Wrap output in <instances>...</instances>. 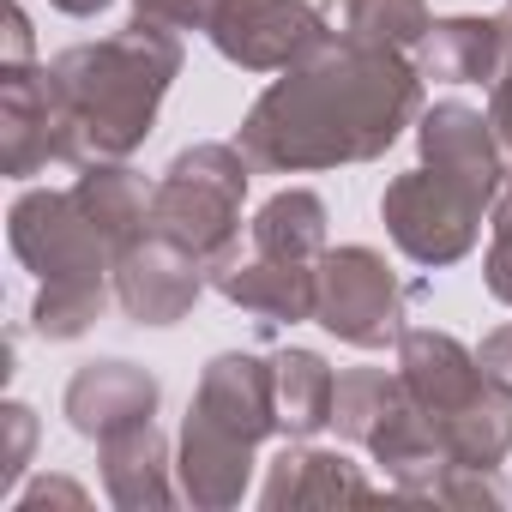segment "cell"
<instances>
[{
    "label": "cell",
    "instance_id": "12",
    "mask_svg": "<svg viewBox=\"0 0 512 512\" xmlns=\"http://www.w3.org/2000/svg\"><path fill=\"white\" fill-rule=\"evenodd\" d=\"M211 284H217V296H229L247 314H260L266 326H302L320 308V266L278 260V253L241 247V241L211 266Z\"/></svg>",
    "mask_w": 512,
    "mask_h": 512
},
{
    "label": "cell",
    "instance_id": "16",
    "mask_svg": "<svg viewBox=\"0 0 512 512\" xmlns=\"http://www.w3.org/2000/svg\"><path fill=\"white\" fill-rule=\"evenodd\" d=\"M374 482L344 458V452H326V446H308V440H290L272 470H266V488L260 500L272 512L284 506H332V500H368Z\"/></svg>",
    "mask_w": 512,
    "mask_h": 512
},
{
    "label": "cell",
    "instance_id": "8",
    "mask_svg": "<svg viewBox=\"0 0 512 512\" xmlns=\"http://www.w3.org/2000/svg\"><path fill=\"white\" fill-rule=\"evenodd\" d=\"M0 163H7L13 181H31L49 163H79L85 169L73 115H67L49 67L0 73Z\"/></svg>",
    "mask_w": 512,
    "mask_h": 512
},
{
    "label": "cell",
    "instance_id": "21",
    "mask_svg": "<svg viewBox=\"0 0 512 512\" xmlns=\"http://www.w3.org/2000/svg\"><path fill=\"white\" fill-rule=\"evenodd\" d=\"M272 380H278V422H284L290 440H314L320 428H332L338 374L326 368V356H314V350H278L272 356Z\"/></svg>",
    "mask_w": 512,
    "mask_h": 512
},
{
    "label": "cell",
    "instance_id": "15",
    "mask_svg": "<svg viewBox=\"0 0 512 512\" xmlns=\"http://www.w3.org/2000/svg\"><path fill=\"white\" fill-rule=\"evenodd\" d=\"M157 380L139 368V362H121V356H103V362H85L73 380H67V422L85 434V440H103L127 422H151L157 416Z\"/></svg>",
    "mask_w": 512,
    "mask_h": 512
},
{
    "label": "cell",
    "instance_id": "24",
    "mask_svg": "<svg viewBox=\"0 0 512 512\" xmlns=\"http://www.w3.org/2000/svg\"><path fill=\"white\" fill-rule=\"evenodd\" d=\"M103 302H109V278L43 284V290H37V308H31V326H37L49 344H67V338L91 332V320L103 314Z\"/></svg>",
    "mask_w": 512,
    "mask_h": 512
},
{
    "label": "cell",
    "instance_id": "17",
    "mask_svg": "<svg viewBox=\"0 0 512 512\" xmlns=\"http://www.w3.org/2000/svg\"><path fill=\"white\" fill-rule=\"evenodd\" d=\"M103 446V488L121 512H145V506H169L175 482H169V440L157 422H127L115 434L97 440Z\"/></svg>",
    "mask_w": 512,
    "mask_h": 512
},
{
    "label": "cell",
    "instance_id": "25",
    "mask_svg": "<svg viewBox=\"0 0 512 512\" xmlns=\"http://www.w3.org/2000/svg\"><path fill=\"white\" fill-rule=\"evenodd\" d=\"M482 278H488V296L512 308V169H506V187L494 199V241H488Z\"/></svg>",
    "mask_w": 512,
    "mask_h": 512
},
{
    "label": "cell",
    "instance_id": "10",
    "mask_svg": "<svg viewBox=\"0 0 512 512\" xmlns=\"http://www.w3.org/2000/svg\"><path fill=\"white\" fill-rule=\"evenodd\" d=\"M416 145H422V163L434 175H446L452 187H464L470 199L494 205L500 187H506V145L494 133V121L470 103H434L416 115Z\"/></svg>",
    "mask_w": 512,
    "mask_h": 512
},
{
    "label": "cell",
    "instance_id": "14",
    "mask_svg": "<svg viewBox=\"0 0 512 512\" xmlns=\"http://www.w3.org/2000/svg\"><path fill=\"white\" fill-rule=\"evenodd\" d=\"M506 55H512V0L488 19H476V13L434 19L428 37L416 43V73L440 79V85H482V79L494 85Z\"/></svg>",
    "mask_w": 512,
    "mask_h": 512
},
{
    "label": "cell",
    "instance_id": "18",
    "mask_svg": "<svg viewBox=\"0 0 512 512\" xmlns=\"http://www.w3.org/2000/svg\"><path fill=\"white\" fill-rule=\"evenodd\" d=\"M253 452H260V446H241V440L205 428L199 416H187L181 422V458H175L181 494L193 506H211V512L235 506L247 494V482H253Z\"/></svg>",
    "mask_w": 512,
    "mask_h": 512
},
{
    "label": "cell",
    "instance_id": "6",
    "mask_svg": "<svg viewBox=\"0 0 512 512\" xmlns=\"http://www.w3.org/2000/svg\"><path fill=\"white\" fill-rule=\"evenodd\" d=\"M13 253L43 278V284H67V278H115V247L97 235V223L85 217L79 193H55V187H31L19 193L13 217H7Z\"/></svg>",
    "mask_w": 512,
    "mask_h": 512
},
{
    "label": "cell",
    "instance_id": "31",
    "mask_svg": "<svg viewBox=\"0 0 512 512\" xmlns=\"http://www.w3.org/2000/svg\"><path fill=\"white\" fill-rule=\"evenodd\" d=\"M49 500H67V506H85V488H73V482H37L31 494H19V512H37V506H49Z\"/></svg>",
    "mask_w": 512,
    "mask_h": 512
},
{
    "label": "cell",
    "instance_id": "29",
    "mask_svg": "<svg viewBox=\"0 0 512 512\" xmlns=\"http://www.w3.org/2000/svg\"><path fill=\"white\" fill-rule=\"evenodd\" d=\"M476 362H482V374H488V386L512 398V326H500V332H488V338H482V350H476Z\"/></svg>",
    "mask_w": 512,
    "mask_h": 512
},
{
    "label": "cell",
    "instance_id": "5",
    "mask_svg": "<svg viewBox=\"0 0 512 512\" xmlns=\"http://www.w3.org/2000/svg\"><path fill=\"white\" fill-rule=\"evenodd\" d=\"M482 199H470L464 187H452L446 175H434L428 163L398 175L386 193H380V217H386V235L398 241L404 260L416 266H458L464 253L476 247L482 235Z\"/></svg>",
    "mask_w": 512,
    "mask_h": 512
},
{
    "label": "cell",
    "instance_id": "27",
    "mask_svg": "<svg viewBox=\"0 0 512 512\" xmlns=\"http://www.w3.org/2000/svg\"><path fill=\"white\" fill-rule=\"evenodd\" d=\"M0 428H7V446H0V482H19L25 458L37 446V416L25 404H7V410H0Z\"/></svg>",
    "mask_w": 512,
    "mask_h": 512
},
{
    "label": "cell",
    "instance_id": "2",
    "mask_svg": "<svg viewBox=\"0 0 512 512\" xmlns=\"http://www.w3.org/2000/svg\"><path fill=\"white\" fill-rule=\"evenodd\" d=\"M175 73H181V37L151 19H133L127 31H115L103 43H79V49L55 55L49 79L73 115L85 163L127 157L133 145H145Z\"/></svg>",
    "mask_w": 512,
    "mask_h": 512
},
{
    "label": "cell",
    "instance_id": "20",
    "mask_svg": "<svg viewBox=\"0 0 512 512\" xmlns=\"http://www.w3.org/2000/svg\"><path fill=\"white\" fill-rule=\"evenodd\" d=\"M326 199L308 193V187H284L272 193L260 211H253L247 223V247H260V253H278V260H308L320 266V253H326Z\"/></svg>",
    "mask_w": 512,
    "mask_h": 512
},
{
    "label": "cell",
    "instance_id": "28",
    "mask_svg": "<svg viewBox=\"0 0 512 512\" xmlns=\"http://www.w3.org/2000/svg\"><path fill=\"white\" fill-rule=\"evenodd\" d=\"M7 55H0V73H31L37 61H31V19H25V7L19 0H7Z\"/></svg>",
    "mask_w": 512,
    "mask_h": 512
},
{
    "label": "cell",
    "instance_id": "13",
    "mask_svg": "<svg viewBox=\"0 0 512 512\" xmlns=\"http://www.w3.org/2000/svg\"><path fill=\"white\" fill-rule=\"evenodd\" d=\"M398 374H404V392L428 410V416H452L476 398H488V374L476 362V350H464L452 332H434V326H410L398 338Z\"/></svg>",
    "mask_w": 512,
    "mask_h": 512
},
{
    "label": "cell",
    "instance_id": "22",
    "mask_svg": "<svg viewBox=\"0 0 512 512\" xmlns=\"http://www.w3.org/2000/svg\"><path fill=\"white\" fill-rule=\"evenodd\" d=\"M326 19L350 43L374 49H416L428 37V0H326Z\"/></svg>",
    "mask_w": 512,
    "mask_h": 512
},
{
    "label": "cell",
    "instance_id": "9",
    "mask_svg": "<svg viewBox=\"0 0 512 512\" xmlns=\"http://www.w3.org/2000/svg\"><path fill=\"white\" fill-rule=\"evenodd\" d=\"M205 260L187 253L181 241L145 229L139 241H127L115 253V302L127 308V320L139 326H175L193 314L199 290H205Z\"/></svg>",
    "mask_w": 512,
    "mask_h": 512
},
{
    "label": "cell",
    "instance_id": "32",
    "mask_svg": "<svg viewBox=\"0 0 512 512\" xmlns=\"http://www.w3.org/2000/svg\"><path fill=\"white\" fill-rule=\"evenodd\" d=\"M49 7H61L67 19H97V13L109 7V0H49Z\"/></svg>",
    "mask_w": 512,
    "mask_h": 512
},
{
    "label": "cell",
    "instance_id": "30",
    "mask_svg": "<svg viewBox=\"0 0 512 512\" xmlns=\"http://www.w3.org/2000/svg\"><path fill=\"white\" fill-rule=\"evenodd\" d=\"M488 121H494V133H500V145L512 151V55H506V67H500V79H494V91H488Z\"/></svg>",
    "mask_w": 512,
    "mask_h": 512
},
{
    "label": "cell",
    "instance_id": "3",
    "mask_svg": "<svg viewBox=\"0 0 512 512\" xmlns=\"http://www.w3.org/2000/svg\"><path fill=\"white\" fill-rule=\"evenodd\" d=\"M247 175H253V163L241 145H187L151 193V229L181 241L187 253H199L205 266H217L241 241Z\"/></svg>",
    "mask_w": 512,
    "mask_h": 512
},
{
    "label": "cell",
    "instance_id": "26",
    "mask_svg": "<svg viewBox=\"0 0 512 512\" xmlns=\"http://www.w3.org/2000/svg\"><path fill=\"white\" fill-rule=\"evenodd\" d=\"M229 0H133V19H151L163 31H211Z\"/></svg>",
    "mask_w": 512,
    "mask_h": 512
},
{
    "label": "cell",
    "instance_id": "11",
    "mask_svg": "<svg viewBox=\"0 0 512 512\" xmlns=\"http://www.w3.org/2000/svg\"><path fill=\"white\" fill-rule=\"evenodd\" d=\"M187 416H199L205 428L241 440V446H260L272 434H284L278 422V380H272V362L266 356H211L205 374H199V392L187 404Z\"/></svg>",
    "mask_w": 512,
    "mask_h": 512
},
{
    "label": "cell",
    "instance_id": "4",
    "mask_svg": "<svg viewBox=\"0 0 512 512\" xmlns=\"http://www.w3.org/2000/svg\"><path fill=\"white\" fill-rule=\"evenodd\" d=\"M404 302H410V290L386 266V253H374V247H326L320 253V308H314V320L338 344H350V350L398 344L410 332Z\"/></svg>",
    "mask_w": 512,
    "mask_h": 512
},
{
    "label": "cell",
    "instance_id": "23",
    "mask_svg": "<svg viewBox=\"0 0 512 512\" xmlns=\"http://www.w3.org/2000/svg\"><path fill=\"white\" fill-rule=\"evenodd\" d=\"M404 374H386V368H350L338 374V392H332V428L356 446H368L398 410H404Z\"/></svg>",
    "mask_w": 512,
    "mask_h": 512
},
{
    "label": "cell",
    "instance_id": "19",
    "mask_svg": "<svg viewBox=\"0 0 512 512\" xmlns=\"http://www.w3.org/2000/svg\"><path fill=\"white\" fill-rule=\"evenodd\" d=\"M73 193H79L85 217L97 223V235H103L115 253L151 229V193H157V187H145V175L127 169L121 157H97V163H85V175L73 181Z\"/></svg>",
    "mask_w": 512,
    "mask_h": 512
},
{
    "label": "cell",
    "instance_id": "7",
    "mask_svg": "<svg viewBox=\"0 0 512 512\" xmlns=\"http://www.w3.org/2000/svg\"><path fill=\"white\" fill-rule=\"evenodd\" d=\"M205 37L241 73H290L314 49H326L338 31L326 7H308V0H229Z\"/></svg>",
    "mask_w": 512,
    "mask_h": 512
},
{
    "label": "cell",
    "instance_id": "1",
    "mask_svg": "<svg viewBox=\"0 0 512 512\" xmlns=\"http://www.w3.org/2000/svg\"><path fill=\"white\" fill-rule=\"evenodd\" d=\"M422 115V73L404 49L332 37L247 109L235 145L266 175L374 163Z\"/></svg>",
    "mask_w": 512,
    "mask_h": 512
}]
</instances>
